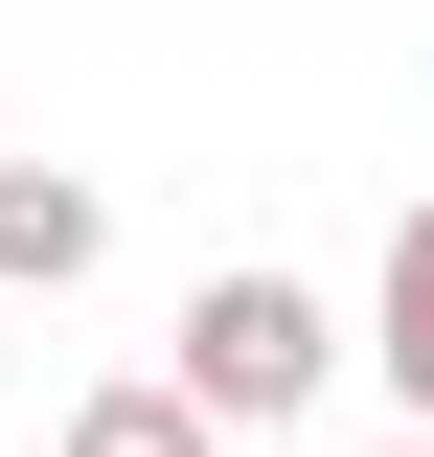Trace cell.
<instances>
[{
  "label": "cell",
  "mask_w": 434,
  "mask_h": 457,
  "mask_svg": "<svg viewBox=\"0 0 434 457\" xmlns=\"http://www.w3.org/2000/svg\"><path fill=\"white\" fill-rule=\"evenodd\" d=\"M388 457H434V435H388Z\"/></svg>",
  "instance_id": "cell-5"
},
{
  "label": "cell",
  "mask_w": 434,
  "mask_h": 457,
  "mask_svg": "<svg viewBox=\"0 0 434 457\" xmlns=\"http://www.w3.org/2000/svg\"><path fill=\"white\" fill-rule=\"evenodd\" d=\"M92 252H114V206H92V183H69V161H0V297H69Z\"/></svg>",
  "instance_id": "cell-2"
},
{
  "label": "cell",
  "mask_w": 434,
  "mask_h": 457,
  "mask_svg": "<svg viewBox=\"0 0 434 457\" xmlns=\"http://www.w3.org/2000/svg\"><path fill=\"white\" fill-rule=\"evenodd\" d=\"M46 457H229V435H206V411H183V389H92V411H69Z\"/></svg>",
  "instance_id": "cell-4"
},
{
  "label": "cell",
  "mask_w": 434,
  "mask_h": 457,
  "mask_svg": "<svg viewBox=\"0 0 434 457\" xmlns=\"http://www.w3.org/2000/svg\"><path fill=\"white\" fill-rule=\"evenodd\" d=\"M366 366L412 389V435H434V206H388V275H366Z\"/></svg>",
  "instance_id": "cell-3"
},
{
  "label": "cell",
  "mask_w": 434,
  "mask_h": 457,
  "mask_svg": "<svg viewBox=\"0 0 434 457\" xmlns=\"http://www.w3.org/2000/svg\"><path fill=\"white\" fill-rule=\"evenodd\" d=\"M321 366H343L321 275H206V297H183V343H161V389L206 411V435H274V411H321Z\"/></svg>",
  "instance_id": "cell-1"
}]
</instances>
